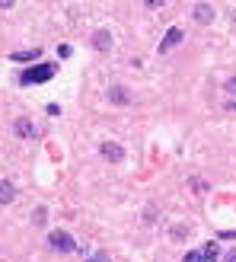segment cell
I'll return each instance as SVG.
<instances>
[{"label":"cell","instance_id":"obj_10","mask_svg":"<svg viewBox=\"0 0 236 262\" xmlns=\"http://www.w3.org/2000/svg\"><path fill=\"white\" fill-rule=\"evenodd\" d=\"M182 262H207V259H204V250H188Z\"/></svg>","mask_w":236,"mask_h":262},{"label":"cell","instance_id":"obj_8","mask_svg":"<svg viewBox=\"0 0 236 262\" xmlns=\"http://www.w3.org/2000/svg\"><path fill=\"white\" fill-rule=\"evenodd\" d=\"M201 250H204V259L207 262H217V256H220V246L217 243H207V246H201Z\"/></svg>","mask_w":236,"mask_h":262},{"label":"cell","instance_id":"obj_6","mask_svg":"<svg viewBox=\"0 0 236 262\" xmlns=\"http://www.w3.org/2000/svg\"><path fill=\"white\" fill-rule=\"evenodd\" d=\"M38 55H42V51H38V48H26V51H13V61H35Z\"/></svg>","mask_w":236,"mask_h":262},{"label":"cell","instance_id":"obj_1","mask_svg":"<svg viewBox=\"0 0 236 262\" xmlns=\"http://www.w3.org/2000/svg\"><path fill=\"white\" fill-rule=\"evenodd\" d=\"M51 77H55V68H51V64H38V68L22 71L19 80L22 83H45V80H51Z\"/></svg>","mask_w":236,"mask_h":262},{"label":"cell","instance_id":"obj_13","mask_svg":"<svg viewBox=\"0 0 236 262\" xmlns=\"http://www.w3.org/2000/svg\"><path fill=\"white\" fill-rule=\"evenodd\" d=\"M89 262H106V256H102V253H99V256H93V259H89Z\"/></svg>","mask_w":236,"mask_h":262},{"label":"cell","instance_id":"obj_14","mask_svg":"<svg viewBox=\"0 0 236 262\" xmlns=\"http://www.w3.org/2000/svg\"><path fill=\"white\" fill-rule=\"evenodd\" d=\"M227 262H236V253H230V256H227Z\"/></svg>","mask_w":236,"mask_h":262},{"label":"cell","instance_id":"obj_7","mask_svg":"<svg viewBox=\"0 0 236 262\" xmlns=\"http://www.w3.org/2000/svg\"><path fill=\"white\" fill-rule=\"evenodd\" d=\"M211 7H207V4H198V7H195V19H198V23H211Z\"/></svg>","mask_w":236,"mask_h":262},{"label":"cell","instance_id":"obj_4","mask_svg":"<svg viewBox=\"0 0 236 262\" xmlns=\"http://www.w3.org/2000/svg\"><path fill=\"white\" fill-rule=\"evenodd\" d=\"M179 42H182V29H176V26H173V29H169V32L163 35V45H160V51L173 48V45H179Z\"/></svg>","mask_w":236,"mask_h":262},{"label":"cell","instance_id":"obj_11","mask_svg":"<svg viewBox=\"0 0 236 262\" xmlns=\"http://www.w3.org/2000/svg\"><path fill=\"white\" fill-rule=\"evenodd\" d=\"M96 48H99V51L109 48V32H99V35H96Z\"/></svg>","mask_w":236,"mask_h":262},{"label":"cell","instance_id":"obj_12","mask_svg":"<svg viewBox=\"0 0 236 262\" xmlns=\"http://www.w3.org/2000/svg\"><path fill=\"white\" fill-rule=\"evenodd\" d=\"M112 99H115V102H128V96H125V90H122V86H115V90H112Z\"/></svg>","mask_w":236,"mask_h":262},{"label":"cell","instance_id":"obj_3","mask_svg":"<svg viewBox=\"0 0 236 262\" xmlns=\"http://www.w3.org/2000/svg\"><path fill=\"white\" fill-rule=\"evenodd\" d=\"M13 128H16V135H19V138H29V141L35 138V125H32L29 119H16V125H13Z\"/></svg>","mask_w":236,"mask_h":262},{"label":"cell","instance_id":"obj_9","mask_svg":"<svg viewBox=\"0 0 236 262\" xmlns=\"http://www.w3.org/2000/svg\"><path fill=\"white\" fill-rule=\"evenodd\" d=\"M7 202H13V186L10 182H0V205H7Z\"/></svg>","mask_w":236,"mask_h":262},{"label":"cell","instance_id":"obj_5","mask_svg":"<svg viewBox=\"0 0 236 262\" xmlns=\"http://www.w3.org/2000/svg\"><path fill=\"white\" fill-rule=\"evenodd\" d=\"M102 157H106V160H115V163H118V160L125 157V150L118 147V144H112V141H109V144H102Z\"/></svg>","mask_w":236,"mask_h":262},{"label":"cell","instance_id":"obj_2","mask_svg":"<svg viewBox=\"0 0 236 262\" xmlns=\"http://www.w3.org/2000/svg\"><path fill=\"white\" fill-rule=\"evenodd\" d=\"M48 240H51V246H55L58 253H74L77 250V243H74V237H70L67 230H51Z\"/></svg>","mask_w":236,"mask_h":262}]
</instances>
